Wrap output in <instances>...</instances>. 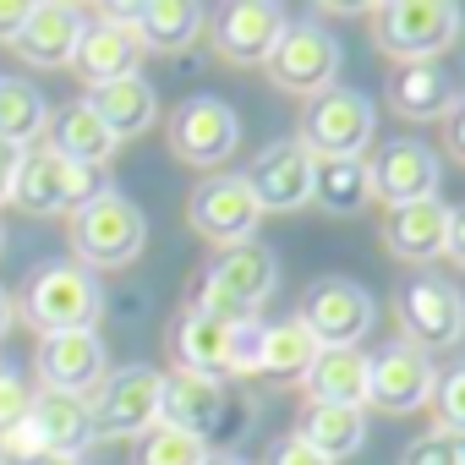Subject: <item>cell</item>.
Returning <instances> with one entry per match:
<instances>
[{
    "label": "cell",
    "mask_w": 465,
    "mask_h": 465,
    "mask_svg": "<svg viewBox=\"0 0 465 465\" xmlns=\"http://www.w3.org/2000/svg\"><path fill=\"white\" fill-rule=\"evenodd\" d=\"M274 274H280V263H274L269 247H258V242L230 247V252L203 274L192 307L208 312V318H224V323H258V307L269 302Z\"/></svg>",
    "instance_id": "6da1fadb"
},
{
    "label": "cell",
    "mask_w": 465,
    "mask_h": 465,
    "mask_svg": "<svg viewBox=\"0 0 465 465\" xmlns=\"http://www.w3.org/2000/svg\"><path fill=\"white\" fill-rule=\"evenodd\" d=\"M99 192H104L99 170H88V164H77V159L55 153L50 143L28 148V153L17 159L12 203H17L23 213H34V219H50V213H77V208H83V203H94Z\"/></svg>",
    "instance_id": "7a4b0ae2"
},
{
    "label": "cell",
    "mask_w": 465,
    "mask_h": 465,
    "mask_svg": "<svg viewBox=\"0 0 465 465\" xmlns=\"http://www.w3.org/2000/svg\"><path fill=\"white\" fill-rule=\"evenodd\" d=\"M143 242H148L143 208L132 197L110 192V186L72 213V247H77L83 269H121V263H132L143 252Z\"/></svg>",
    "instance_id": "3957f363"
},
{
    "label": "cell",
    "mask_w": 465,
    "mask_h": 465,
    "mask_svg": "<svg viewBox=\"0 0 465 465\" xmlns=\"http://www.w3.org/2000/svg\"><path fill=\"white\" fill-rule=\"evenodd\" d=\"M99 280L94 269L83 263H45L34 280H28V296H23V318L45 334H72V329H94L99 318Z\"/></svg>",
    "instance_id": "277c9868"
},
{
    "label": "cell",
    "mask_w": 465,
    "mask_h": 465,
    "mask_svg": "<svg viewBox=\"0 0 465 465\" xmlns=\"http://www.w3.org/2000/svg\"><path fill=\"white\" fill-rule=\"evenodd\" d=\"M460 34V6L449 0H389L372 6V39L394 61H432L454 45Z\"/></svg>",
    "instance_id": "5b68a950"
},
{
    "label": "cell",
    "mask_w": 465,
    "mask_h": 465,
    "mask_svg": "<svg viewBox=\"0 0 465 465\" xmlns=\"http://www.w3.org/2000/svg\"><path fill=\"white\" fill-rule=\"evenodd\" d=\"M159 405H164V372H153V367H121V372H110L88 394L94 443L99 438H132L137 443L148 427H159Z\"/></svg>",
    "instance_id": "8992f818"
},
{
    "label": "cell",
    "mask_w": 465,
    "mask_h": 465,
    "mask_svg": "<svg viewBox=\"0 0 465 465\" xmlns=\"http://www.w3.org/2000/svg\"><path fill=\"white\" fill-rule=\"evenodd\" d=\"M263 66H269L274 88L302 94V99H318V94H329L334 77H340V39H334L329 28L296 17V23H285V34H280V45L269 50Z\"/></svg>",
    "instance_id": "52a82bcc"
},
{
    "label": "cell",
    "mask_w": 465,
    "mask_h": 465,
    "mask_svg": "<svg viewBox=\"0 0 465 465\" xmlns=\"http://www.w3.org/2000/svg\"><path fill=\"white\" fill-rule=\"evenodd\" d=\"M132 12H137V6H110V12H99V17H83L77 50H72V72H77L88 88H104V83H121V77H137L143 39H137Z\"/></svg>",
    "instance_id": "ba28073f"
},
{
    "label": "cell",
    "mask_w": 465,
    "mask_h": 465,
    "mask_svg": "<svg viewBox=\"0 0 465 465\" xmlns=\"http://www.w3.org/2000/svg\"><path fill=\"white\" fill-rule=\"evenodd\" d=\"M372 126H378V115H372V99H367V94H356V88H329V94H318V99L302 110V137H296V143H302L312 159H351V153L367 148Z\"/></svg>",
    "instance_id": "9c48e42d"
},
{
    "label": "cell",
    "mask_w": 465,
    "mask_h": 465,
    "mask_svg": "<svg viewBox=\"0 0 465 465\" xmlns=\"http://www.w3.org/2000/svg\"><path fill=\"white\" fill-rule=\"evenodd\" d=\"M252 334H258V323H224V318H208V312L186 307L170 345H175L181 367L224 378V372H252Z\"/></svg>",
    "instance_id": "30bf717a"
},
{
    "label": "cell",
    "mask_w": 465,
    "mask_h": 465,
    "mask_svg": "<svg viewBox=\"0 0 465 465\" xmlns=\"http://www.w3.org/2000/svg\"><path fill=\"white\" fill-rule=\"evenodd\" d=\"M186 219H192V230H197L203 242H213V247L230 252V247H247V242H252L263 208H258L247 175H208V181L192 192Z\"/></svg>",
    "instance_id": "8fae6325"
},
{
    "label": "cell",
    "mask_w": 465,
    "mask_h": 465,
    "mask_svg": "<svg viewBox=\"0 0 465 465\" xmlns=\"http://www.w3.org/2000/svg\"><path fill=\"white\" fill-rule=\"evenodd\" d=\"M302 323L318 340V351H356V340L372 329V296L356 280H318L302 302Z\"/></svg>",
    "instance_id": "7c38bea8"
},
{
    "label": "cell",
    "mask_w": 465,
    "mask_h": 465,
    "mask_svg": "<svg viewBox=\"0 0 465 465\" xmlns=\"http://www.w3.org/2000/svg\"><path fill=\"white\" fill-rule=\"evenodd\" d=\"M432 389H438V367L427 351L394 340L378 356H367V405L405 416V411H421L432 400Z\"/></svg>",
    "instance_id": "4fadbf2b"
},
{
    "label": "cell",
    "mask_w": 465,
    "mask_h": 465,
    "mask_svg": "<svg viewBox=\"0 0 465 465\" xmlns=\"http://www.w3.org/2000/svg\"><path fill=\"white\" fill-rule=\"evenodd\" d=\"M236 137H242L236 110H230L224 99H213V94L186 99V104L175 110V121H170V153H175L181 164H197V170L224 164L230 153H236Z\"/></svg>",
    "instance_id": "5bb4252c"
},
{
    "label": "cell",
    "mask_w": 465,
    "mask_h": 465,
    "mask_svg": "<svg viewBox=\"0 0 465 465\" xmlns=\"http://www.w3.org/2000/svg\"><path fill=\"white\" fill-rule=\"evenodd\" d=\"M34 367H39V383H45L50 394H72V400H88V394L110 378V367H104V340H99L94 329L45 334Z\"/></svg>",
    "instance_id": "9a60e30c"
},
{
    "label": "cell",
    "mask_w": 465,
    "mask_h": 465,
    "mask_svg": "<svg viewBox=\"0 0 465 465\" xmlns=\"http://www.w3.org/2000/svg\"><path fill=\"white\" fill-rule=\"evenodd\" d=\"M400 329L416 351H443L465 340V296L443 280H411L400 291Z\"/></svg>",
    "instance_id": "2e32d148"
},
{
    "label": "cell",
    "mask_w": 465,
    "mask_h": 465,
    "mask_svg": "<svg viewBox=\"0 0 465 465\" xmlns=\"http://www.w3.org/2000/svg\"><path fill=\"white\" fill-rule=\"evenodd\" d=\"M247 186L258 197L263 213H291L302 203H312V153L291 137V143H269L252 170H247Z\"/></svg>",
    "instance_id": "e0dca14e"
},
{
    "label": "cell",
    "mask_w": 465,
    "mask_h": 465,
    "mask_svg": "<svg viewBox=\"0 0 465 465\" xmlns=\"http://www.w3.org/2000/svg\"><path fill=\"white\" fill-rule=\"evenodd\" d=\"M224 411H230L224 378H208V372H192V367L164 372V405H159L164 427H181V432H192V438L208 443L224 427Z\"/></svg>",
    "instance_id": "ac0fdd59"
},
{
    "label": "cell",
    "mask_w": 465,
    "mask_h": 465,
    "mask_svg": "<svg viewBox=\"0 0 465 465\" xmlns=\"http://www.w3.org/2000/svg\"><path fill=\"white\" fill-rule=\"evenodd\" d=\"M285 23L291 17L280 6H269V0H236V6H224L213 17V45H219L224 61H236V66H263L269 50L280 45Z\"/></svg>",
    "instance_id": "d6986e66"
},
{
    "label": "cell",
    "mask_w": 465,
    "mask_h": 465,
    "mask_svg": "<svg viewBox=\"0 0 465 465\" xmlns=\"http://www.w3.org/2000/svg\"><path fill=\"white\" fill-rule=\"evenodd\" d=\"M372 197H383L389 208L438 197V153L416 137H394L378 159H372Z\"/></svg>",
    "instance_id": "ffe728a7"
},
{
    "label": "cell",
    "mask_w": 465,
    "mask_h": 465,
    "mask_svg": "<svg viewBox=\"0 0 465 465\" xmlns=\"http://www.w3.org/2000/svg\"><path fill=\"white\" fill-rule=\"evenodd\" d=\"M449 213L454 208L443 197H421V203L389 208L383 213V247L400 263H432V258H443V247H449Z\"/></svg>",
    "instance_id": "44dd1931"
},
{
    "label": "cell",
    "mask_w": 465,
    "mask_h": 465,
    "mask_svg": "<svg viewBox=\"0 0 465 465\" xmlns=\"http://www.w3.org/2000/svg\"><path fill=\"white\" fill-rule=\"evenodd\" d=\"M312 361H318V340L307 334L302 318L258 323V334H252V378H269V383H307Z\"/></svg>",
    "instance_id": "7402d4cb"
},
{
    "label": "cell",
    "mask_w": 465,
    "mask_h": 465,
    "mask_svg": "<svg viewBox=\"0 0 465 465\" xmlns=\"http://www.w3.org/2000/svg\"><path fill=\"white\" fill-rule=\"evenodd\" d=\"M77 34H83V12L77 6H61V0H45V6L28 12V23H23V34H17L12 50L28 66H72Z\"/></svg>",
    "instance_id": "603a6c76"
},
{
    "label": "cell",
    "mask_w": 465,
    "mask_h": 465,
    "mask_svg": "<svg viewBox=\"0 0 465 465\" xmlns=\"http://www.w3.org/2000/svg\"><path fill=\"white\" fill-rule=\"evenodd\" d=\"M83 104L110 126V137H115V143H126V137L148 132V126H153V115H159L153 83H148L143 72H137V77H121V83H104V88H94Z\"/></svg>",
    "instance_id": "cb8c5ba5"
},
{
    "label": "cell",
    "mask_w": 465,
    "mask_h": 465,
    "mask_svg": "<svg viewBox=\"0 0 465 465\" xmlns=\"http://www.w3.org/2000/svg\"><path fill=\"white\" fill-rule=\"evenodd\" d=\"M389 99L411 121H443L449 115V72L438 61H400L389 72Z\"/></svg>",
    "instance_id": "d4e9b609"
},
{
    "label": "cell",
    "mask_w": 465,
    "mask_h": 465,
    "mask_svg": "<svg viewBox=\"0 0 465 465\" xmlns=\"http://www.w3.org/2000/svg\"><path fill=\"white\" fill-rule=\"evenodd\" d=\"M45 132H50L45 94L34 83H23V77H0V143L28 153V148L45 143Z\"/></svg>",
    "instance_id": "484cf974"
},
{
    "label": "cell",
    "mask_w": 465,
    "mask_h": 465,
    "mask_svg": "<svg viewBox=\"0 0 465 465\" xmlns=\"http://www.w3.org/2000/svg\"><path fill=\"white\" fill-rule=\"evenodd\" d=\"M372 197V159L351 153V159H312V203L329 213H356Z\"/></svg>",
    "instance_id": "4316f807"
},
{
    "label": "cell",
    "mask_w": 465,
    "mask_h": 465,
    "mask_svg": "<svg viewBox=\"0 0 465 465\" xmlns=\"http://www.w3.org/2000/svg\"><path fill=\"white\" fill-rule=\"evenodd\" d=\"M296 438H302L312 454H323V460H345V454L361 449V438H367V416H361L356 405H307Z\"/></svg>",
    "instance_id": "83f0119b"
},
{
    "label": "cell",
    "mask_w": 465,
    "mask_h": 465,
    "mask_svg": "<svg viewBox=\"0 0 465 465\" xmlns=\"http://www.w3.org/2000/svg\"><path fill=\"white\" fill-rule=\"evenodd\" d=\"M312 405H367V356L361 351H318L307 372Z\"/></svg>",
    "instance_id": "f1b7e54d"
},
{
    "label": "cell",
    "mask_w": 465,
    "mask_h": 465,
    "mask_svg": "<svg viewBox=\"0 0 465 465\" xmlns=\"http://www.w3.org/2000/svg\"><path fill=\"white\" fill-rule=\"evenodd\" d=\"M132 23H137L143 50H164V55H175V50H186V45L197 39V28H203V6H192V0H143V6L132 12Z\"/></svg>",
    "instance_id": "f546056e"
},
{
    "label": "cell",
    "mask_w": 465,
    "mask_h": 465,
    "mask_svg": "<svg viewBox=\"0 0 465 465\" xmlns=\"http://www.w3.org/2000/svg\"><path fill=\"white\" fill-rule=\"evenodd\" d=\"M50 148L66 153V159H77V164H88V170H99L121 143L110 137V126H104L88 104H66V110L50 121Z\"/></svg>",
    "instance_id": "4dcf8cb0"
},
{
    "label": "cell",
    "mask_w": 465,
    "mask_h": 465,
    "mask_svg": "<svg viewBox=\"0 0 465 465\" xmlns=\"http://www.w3.org/2000/svg\"><path fill=\"white\" fill-rule=\"evenodd\" d=\"M34 427L45 432L50 454H83L94 443V421H88V400H72V394H39L34 400Z\"/></svg>",
    "instance_id": "1f68e13d"
},
{
    "label": "cell",
    "mask_w": 465,
    "mask_h": 465,
    "mask_svg": "<svg viewBox=\"0 0 465 465\" xmlns=\"http://www.w3.org/2000/svg\"><path fill=\"white\" fill-rule=\"evenodd\" d=\"M203 460H208V443L181 427H164V421L132 443V465H203Z\"/></svg>",
    "instance_id": "d6a6232c"
},
{
    "label": "cell",
    "mask_w": 465,
    "mask_h": 465,
    "mask_svg": "<svg viewBox=\"0 0 465 465\" xmlns=\"http://www.w3.org/2000/svg\"><path fill=\"white\" fill-rule=\"evenodd\" d=\"M427 405H432V416H438V432H454V438H465V367L443 372Z\"/></svg>",
    "instance_id": "836d02e7"
},
{
    "label": "cell",
    "mask_w": 465,
    "mask_h": 465,
    "mask_svg": "<svg viewBox=\"0 0 465 465\" xmlns=\"http://www.w3.org/2000/svg\"><path fill=\"white\" fill-rule=\"evenodd\" d=\"M400 465H465V438H454V432H421L405 454H400Z\"/></svg>",
    "instance_id": "e575fe53"
},
{
    "label": "cell",
    "mask_w": 465,
    "mask_h": 465,
    "mask_svg": "<svg viewBox=\"0 0 465 465\" xmlns=\"http://www.w3.org/2000/svg\"><path fill=\"white\" fill-rule=\"evenodd\" d=\"M45 454H50V443H45V432L34 427V416L0 432V465H39Z\"/></svg>",
    "instance_id": "d590c367"
},
{
    "label": "cell",
    "mask_w": 465,
    "mask_h": 465,
    "mask_svg": "<svg viewBox=\"0 0 465 465\" xmlns=\"http://www.w3.org/2000/svg\"><path fill=\"white\" fill-rule=\"evenodd\" d=\"M34 389H28V378L23 372H12V367H0V432L6 427H17V421H28L34 416Z\"/></svg>",
    "instance_id": "8d00e7d4"
},
{
    "label": "cell",
    "mask_w": 465,
    "mask_h": 465,
    "mask_svg": "<svg viewBox=\"0 0 465 465\" xmlns=\"http://www.w3.org/2000/svg\"><path fill=\"white\" fill-rule=\"evenodd\" d=\"M263 465H334V460L312 454V449H307V443H302V438L291 432V438H280V443L269 449V460H263Z\"/></svg>",
    "instance_id": "74e56055"
},
{
    "label": "cell",
    "mask_w": 465,
    "mask_h": 465,
    "mask_svg": "<svg viewBox=\"0 0 465 465\" xmlns=\"http://www.w3.org/2000/svg\"><path fill=\"white\" fill-rule=\"evenodd\" d=\"M28 0H0V45H17V34H23V23H28Z\"/></svg>",
    "instance_id": "f35d334b"
},
{
    "label": "cell",
    "mask_w": 465,
    "mask_h": 465,
    "mask_svg": "<svg viewBox=\"0 0 465 465\" xmlns=\"http://www.w3.org/2000/svg\"><path fill=\"white\" fill-rule=\"evenodd\" d=\"M443 137H449V153L465 164V99L449 104V115H443Z\"/></svg>",
    "instance_id": "ab89813d"
},
{
    "label": "cell",
    "mask_w": 465,
    "mask_h": 465,
    "mask_svg": "<svg viewBox=\"0 0 465 465\" xmlns=\"http://www.w3.org/2000/svg\"><path fill=\"white\" fill-rule=\"evenodd\" d=\"M443 258L465 269V208H454V213H449V247H443Z\"/></svg>",
    "instance_id": "60d3db41"
},
{
    "label": "cell",
    "mask_w": 465,
    "mask_h": 465,
    "mask_svg": "<svg viewBox=\"0 0 465 465\" xmlns=\"http://www.w3.org/2000/svg\"><path fill=\"white\" fill-rule=\"evenodd\" d=\"M17 148H6V143H0V203H12V181H17Z\"/></svg>",
    "instance_id": "b9f144b4"
},
{
    "label": "cell",
    "mask_w": 465,
    "mask_h": 465,
    "mask_svg": "<svg viewBox=\"0 0 465 465\" xmlns=\"http://www.w3.org/2000/svg\"><path fill=\"white\" fill-rule=\"evenodd\" d=\"M12 323H17V302H12L6 291H0V340L12 334Z\"/></svg>",
    "instance_id": "7bdbcfd3"
},
{
    "label": "cell",
    "mask_w": 465,
    "mask_h": 465,
    "mask_svg": "<svg viewBox=\"0 0 465 465\" xmlns=\"http://www.w3.org/2000/svg\"><path fill=\"white\" fill-rule=\"evenodd\" d=\"M39 465H88V454H45Z\"/></svg>",
    "instance_id": "ee69618b"
},
{
    "label": "cell",
    "mask_w": 465,
    "mask_h": 465,
    "mask_svg": "<svg viewBox=\"0 0 465 465\" xmlns=\"http://www.w3.org/2000/svg\"><path fill=\"white\" fill-rule=\"evenodd\" d=\"M203 465H247V460H242V454H208Z\"/></svg>",
    "instance_id": "f6af8a7d"
},
{
    "label": "cell",
    "mask_w": 465,
    "mask_h": 465,
    "mask_svg": "<svg viewBox=\"0 0 465 465\" xmlns=\"http://www.w3.org/2000/svg\"><path fill=\"white\" fill-rule=\"evenodd\" d=\"M0 247H6V236H0Z\"/></svg>",
    "instance_id": "bcb514c9"
}]
</instances>
